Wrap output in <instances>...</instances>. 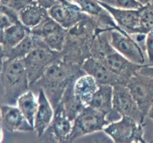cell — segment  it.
<instances>
[{
	"label": "cell",
	"instance_id": "6",
	"mask_svg": "<svg viewBox=\"0 0 153 143\" xmlns=\"http://www.w3.org/2000/svg\"><path fill=\"white\" fill-rule=\"evenodd\" d=\"M62 59L61 52L46 47L33 49L22 59L29 80L30 89L40 80L48 67L58 60Z\"/></svg>",
	"mask_w": 153,
	"mask_h": 143
},
{
	"label": "cell",
	"instance_id": "22",
	"mask_svg": "<svg viewBox=\"0 0 153 143\" xmlns=\"http://www.w3.org/2000/svg\"><path fill=\"white\" fill-rule=\"evenodd\" d=\"M37 47L48 48L41 39L34 35L30 31L29 34L19 44L10 49V50L4 52V58L5 59H23L33 49Z\"/></svg>",
	"mask_w": 153,
	"mask_h": 143
},
{
	"label": "cell",
	"instance_id": "31",
	"mask_svg": "<svg viewBox=\"0 0 153 143\" xmlns=\"http://www.w3.org/2000/svg\"><path fill=\"white\" fill-rule=\"evenodd\" d=\"M37 1H38L39 4H40L48 10L49 7H52L53 4H55L58 0H37Z\"/></svg>",
	"mask_w": 153,
	"mask_h": 143
},
{
	"label": "cell",
	"instance_id": "16",
	"mask_svg": "<svg viewBox=\"0 0 153 143\" xmlns=\"http://www.w3.org/2000/svg\"><path fill=\"white\" fill-rule=\"evenodd\" d=\"M81 67L85 74L92 76L100 85H111L114 86L119 83L126 84L120 76L93 57L85 60Z\"/></svg>",
	"mask_w": 153,
	"mask_h": 143
},
{
	"label": "cell",
	"instance_id": "38",
	"mask_svg": "<svg viewBox=\"0 0 153 143\" xmlns=\"http://www.w3.org/2000/svg\"><path fill=\"white\" fill-rule=\"evenodd\" d=\"M1 31H2V30L0 29V41H1Z\"/></svg>",
	"mask_w": 153,
	"mask_h": 143
},
{
	"label": "cell",
	"instance_id": "18",
	"mask_svg": "<svg viewBox=\"0 0 153 143\" xmlns=\"http://www.w3.org/2000/svg\"><path fill=\"white\" fill-rule=\"evenodd\" d=\"M89 106L105 113L111 122L120 116L113 108V86L111 85H100Z\"/></svg>",
	"mask_w": 153,
	"mask_h": 143
},
{
	"label": "cell",
	"instance_id": "23",
	"mask_svg": "<svg viewBox=\"0 0 153 143\" xmlns=\"http://www.w3.org/2000/svg\"><path fill=\"white\" fill-rule=\"evenodd\" d=\"M16 105L20 110L30 125L34 128V117L38 106L37 96L34 91L28 89L17 98Z\"/></svg>",
	"mask_w": 153,
	"mask_h": 143
},
{
	"label": "cell",
	"instance_id": "29",
	"mask_svg": "<svg viewBox=\"0 0 153 143\" xmlns=\"http://www.w3.org/2000/svg\"><path fill=\"white\" fill-rule=\"evenodd\" d=\"M115 6L124 9H140L143 7L137 0H114Z\"/></svg>",
	"mask_w": 153,
	"mask_h": 143
},
{
	"label": "cell",
	"instance_id": "17",
	"mask_svg": "<svg viewBox=\"0 0 153 143\" xmlns=\"http://www.w3.org/2000/svg\"><path fill=\"white\" fill-rule=\"evenodd\" d=\"M37 91L38 106L34 117V131H35L37 136L41 137L49 128L53 119L55 110L43 89L39 88Z\"/></svg>",
	"mask_w": 153,
	"mask_h": 143
},
{
	"label": "cell",
	"instance_id": "2",
	"mask_svg": "<svg viewBox=\"0 0 153 143\" xmlns=\"http://www.w3.org/2000/svg\"><path fill=\"white\" fill-rule=\"evenodd\" d=\"M84 74L81 66L58 60L48 67L32 87L43 89L53 108H55L61 102L66 89Z\"/></svg>",
	"mask_w": 153,
	"mask_h": 143
},
{
	"label": "cell",
	"instance_id": "39",
	"mask_svg": "<svg viewBox=\"0 0 153 143\" xmlns=\"http://www.w3.org/2000/svg\"><path fill=\"white\" fill-rule=\"evenodd\" d=\"M137 143H143L142 142H137Z\"/></svg>",
	"mask_w": 153,
	"mask_h": 143
},
{
	"label": "cell",
	"instance_id": "11",
	"mask_svg": "<svg viewBox=\"0 0 153 143\" xmlns=\"http://www.w3.org/2000/svg\"><path fill=\"white\" fill-rule=\"evenodd\" d=\"M126 86L143 116H147L148 112L153 104V77L137 72L130 78Z\"/></svg>",
	"mask_w": 153,
	"mask_h": 143
},
{
	"label": "cell",
	"instance_id": "28",
	"mask_svg": "<svg viewBox=\"0 0 153 143\" xmlns=\"http://www.w3.org/2000/svg\"><path fill=\"white\" fill-rule=\"evenodd\" d=\"M145 50L148 57V65H153V29L146 34L145 39Z\"/></svg>",
	"mask_w": 153,
	"mask_h": 143
},
{
	"label": "cell",
	"instance_id": "13",
	"mask_svg": "<svg viewBox=\"0 0 153 143\" xmlns=\"http://www.w3.org/2000/svg\"><path fill=\"white\" fill-rule=\"evenodd\" d=\"M100 5L105 9L118 26L128 34H135L140 22V9H124L113 6L107 2L97 0Z\"/></svg>",
	"mask_w": 153,
	"mask_h": 143
},
{
	"label": "cell",
	"instance_id": "5",
	"mask_svg": "<svg viewBox=\"0 0 153 143\" xmlns=\"http://www.w3.org/2000/svg\"><path fill=\"white\" fill-rule=\"evenodd\" d=\"M111 122L105 113L91 106H86L73 120L70 141L103 131V129Z\"/></svg>",
	"mask_w": 153,
	"mask_h": 143
},
{
	"label": "cell",
	"instance_id": "1",
	"mask_svg": "<svg viewBox=\"0 0 153 143\" xmlns=\"http://www.w3.org/2000/svg\"><path fill=\"white\" fill-rule=\"evenodd\" d=\"M104 28L94 17L88 16L85 19L67 30L62 59L82 66L85 60L91 57V46L96 35Z\"/></svg>",
	"mask_w": 153,
	"mask_h": 143
},
{
	"label": "cell",
	"instance_id": "4",
	"mask_svg": "<svg viewBox=\"0 0 153 143\" xmlns=\"http://www.w3.org/2000/svg\"><path fill=\"white\" fill-rule=\"evenodd\" d=\"M0 81L7 104H16L17 98L30 89L29 80L22 59H5L3 61Z\"/></svg>",
	"mask_w": 153,
	"mask_h": 143
},
{
	"label": "cell",
	"instance_id": "7",
	"mask_svg": "<svg viewBox=\"0 0 153 143\" xmlns=\"http://www.w3.org/2000/svg\"><path fill=\"white\" fill-rule=\"evenodd\" d=\"M103 132L114 143H137L143 139V124L128 116L111 122Z\"/></svg>",
	"mask_w": 153,
	"mask_h": 143
},
{
	"label": "cell",
	"instance_id": "25",
	"mask_svg": "<svg viewBox=\"0 0 153 143\" xmlns=\"http://www.w3.org/2000/svg\"><path fill=\"white\" fill-rule=\"evenodd\" d=\"M153 29V2L140 8V22L135 34H146Z\"/></svg>",
	"mask_w": 153,
	"mask_h": 143
},
{
	"label": "cell",
	"instance_id": "33",
	"mask_svg": "<svg viewBox=\"0 0 153 143\" xmlns=\"http://www.w3.org/2000/svg\"><path fill=\"white\" fill-rule=\"evenodd\" d=\"M147 116L149 118V119H150V120H152L153 122V104H152V105L151 106L149 112H148Z\"/></svg>",
	"mask_w": 153,
	"mask_h": 143
},
{
	"label": "cell",
	"instance_id": "36",
	"mask_svg": "<svg viewBox=\"0 0 153 143\" xmlns=\"http://www.w3.org/2000/svg\"><path fill=\"white\" fill-rule=\"evenodd\" d=\"M96 143H114L113 142H109L106 139H97Z\"/></svg>",
	"mask_w": 153,
	"mask_h": 143
},
{
	"label": "cell",
	"instance_id": "35",
	"mask_svg": "<svg viewBox=\"0 0 153 143\" xmlns=\"http://www.w3.org/2000/svg\"><path fill=\"white\" fill-rule=\"evenodd\" d=\"M138 2H140L142 5H146V4H149V3L152 2V0H137Z\"/></svg>",
	"mask_w": 153,
	"mask_h": 143
},
{
	"label": "cell",
	"instance_id": "40",
	"mask_svg": "<svg viewBox=\"0 0 153 143\" xmlns=\"http://www.w3.org/2000/svg\"><path fill=\"white\" fill-rule=\"evenodd\" d=\"M150 143H153V141L152 142H151Z\"/></svg>",
	"mask_w": 153,
	"mask_h": 143
},
{
	"label": "cell",
	"instance_id": "20",
	"mask_svg": "<svg viewBox=\"0 0 153 143\" xmlns=\"http://www.w3.org/2000/svg\"><path fill=\"white\" fill-rule=\"evenodd\" d=\"M99 87L98 82L88 74H84L78 77L73 84L75 94L85 107L90 105Z\"/></svg>",
	"mask_w": 153,
	"mask_h": 143
},
{
	"label": "cell",
	"instance_id": "26",
	"mask_svg": "<svg viewBox=\"0 0 153 143\" xmlns=\"http://www.w3.org/2000/svg\"><path fill=\"white\" fill-rule=\"evenodd\" d=\"M18 22H20L18 12L0 3V29L3 30Z\"/></svg>",
	"mask_w": 153,
	"mask_h": 143
},
{
	"label": "cell",
	"instance_id": "21",
	"mask_svg": "<svg viewBox=\"0 0 153 143\" xmlns=\"http://www.w3.org/2000/svg\"><path fill=\"white\" fill-rule=\"evenodd\" d=\"M31 30L22 25L21 22L13 24L1 31V44L3 52H7L15 47L29 34Z\"/></svg>",
	"mask_w": 153,
	"mask_h": 143
},
{
	"label": "cell",
	"instance_id": "41",
	"mask_svg": "<svg viewBox=\"0 0 153 143\" xmlns=\"http://www.w3.org/2000/svg\"><path fill=\"white\" fill-rule=\"evenodd\" d=\"M152 2H153V0H152Z\"/></svg>",
	"mask_w": 153,
	"mask_h": 143
},
{
	"label": "cell",
	"instance_id": "9",
	"mask_svg": "<svg viewBox=\"0 0 153 143\" xmlns=\"http://www.w3.org/2000/svg\"><path fill=\"white\" fill-rule=\"evenodd\" d=\"M113 108L120 116H128L140 124L144 122L146 117L126 84L119 83L113 86Z\"/></svg>",
	"mask_w": 153,
	"mask_h": 143
},
{
	"label": "cell",
	"instance_id": "37",
	"mask_svg": "<svg viewBox=\"0 0 153 143\" xmlns=\"http://www.w3.org/2000/svg\"><path fill=\"white\" fill-rule=\"evenodd\" d=\"M140 142H143V143H150V142H146V140L144 139H142Z\"/></svg>",
	"mask_w": 153,
	"mask_h": 143
},
{
	"label": "cell",
	"instance_id": "34",
	"mask_svg": "<svg viewBox=\"0 0 153 143\" xmlns=\"http://www.w3.org/2000/svg\"><path fill=\"white\" fill-rule=\"evenodd\" d=\"M3 129H4V128H2L1 123H0V143L2 142L3 139H4V132H3Z\"/></svg>",
	"mask_w": 153,
	"mask_h": 143
},
{
	"label": "cell",
	"instance_id": "8",
	"mask_svg": "<svg viewBox=\"0 0 153 143\" xmlns=\"http://www.w3.org/2000/svg\"><path fill=\"white\" fill-rule=\"evenodd\" d=\"M111 46L127 60L138 65H145L146 58L142 47L126 31L111 29L108 31Z\"/></svg>",
	"mask_w": 153,
	"mask_h": 143
},
{
	"label": "cell",
	"instance_id": "30",
	"mask_svg": "<svg viewBox=\"0 0 153 143\" xmlns=\"http://www.w3.org/2000/svg\"><path fill=\"white\" fill-rule=\"evenodd\" d=\"M138 72L142 74H145V75L153 77V65L145 64L138 70Z\"/></svg>",
	"mask_w": 153,
	"mask_h": 143
},
{
	"label": "cell",
	"instance_id": "12",
	"mask_svg": "<svg viewBox=\"0 0 153 143\" xmlns=\"http://www.w3.org/2000/svg\"><path fill=\"white\" fill-rule=\"evenodd\" d=\"M48 14L61 27L68 30L88 17L81 9L67 0H58L48 9Z\"/></svg>",
	"mask_w": 153,
	"mask_h": 143
},
{
	"label": "cell",
	"instance_id": "15",
	"mask_svg": "<svg viewBox=\"0 0 153 143\" xmlns=\"http://www.w3.org/2000/svg\"><path fill=\"white\" fill-rule=\"evenodd\" d=\"M54 110L53 119L46 132L58 143L70 142L73 130V122L66 114L61 102L54 108Z\"/></svg>",
	"mask_w": 153,
	"mask_h": 143
},
{
	"label": "cell",
	"instance_id": "14",
	"mask_svg": "<svg viewBox=\"0 0 153 143\" xmlns=\"http://www.w3.org/2000/svg\"><path fill=\"white\" fill-rule=\"evenodd\" d=\"M0 121L2 128L9 132L34 131V128L16 105L5 104L0 106Z\"/></svg>",
	"mask_w": 153,
	"mask_h": 143
},
{
	"label": "cell",
	"instance_id": "24",
	"mask_svg": "<svg viewBox=\"0 0 153 143\" xmlns=\"http://www.w3.org/2000/svg\"><path fill=\"white\" fill-rule=\"evenodd\" d=\"M73 84L74 83H71L66 89L61 101L66 114L72 122H73L75 118L85 107L75 94Z\"/></svg>",
	"mask_w": 153,
	"mask_h": 143
},
{
	"label": "cell",
	"instance_id": "3",
	"mask_svg": "<svg viewBox=\"0 0 153 143\" xmlns=\"http://www.w3.org/2000/svg\"><path fill=\"white\" fill-rule=\"evenodd\" d=\"M110 30L111 29H102L96 35L91 46V57L120 76L126 84L143 65L129 61L111 46L108 37Z\"/></svg>",
	"mask_w": 153,
	"mask_h": 143
},
{
	"label": "cell",
	"instance_id": "19",
	"mask_svg": "<svg viewBox=\"0 0 153 143\" xmlns=\"http://www.w3.org/2000/svg\"><path fill=\"white\" fill-rule=\"evenodd\" d=\"M18 15L21 23L30 30L40 25L49 16L47 9L39 4L37 0L32 1L19 10Z\"/></svg>",
	"mask_w": 153,
	"mask_h": 143
},
{
	"label": "cell",
	"instance_id": "32",
	"mask_svg": "<svg viewBox=\"0 0 153 143\" xmlns=\"http://www.w3.org/2000/svg\"><path fill=\"white\" fill-rule=\"evenodd\" d=\"M4 52H3V49L1 47V44H0V75H1V69H2L3 61H4Z\"/></svg>",
	"mask_w": 153,
	"mask_h": 143
},
{
	"label": "cell",
	"instance_id": "10",
	"mask_svg": "<svg viewBox=\"0 0 153 143\" xmlns=\"http://www.w3.org/2000/svg\"><path fill=\"white\" fill-rule=\"evenodd\" d=\"M31 33L43 40L49 49L61 52L64 49L67 30L61 27L50 16L31 30Z\"/></svg>",
	"mask_w": 153,
	"mask_h": 143
},
{
	"label": "cell",
	"instance_id": "27",
	"mask_svg": "<svg viewBox=\"0 0 153 143\" xmlns=\"http://www.w3.org/2000/svg\"><path fill=\"white\" fill-rule=\"evenodd\" d=\"M34 0H0V3L19 12Z\"/></svg>",
	"mask_w": 153,
	"mask_h": 143
}]
</instances>
